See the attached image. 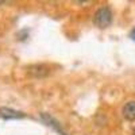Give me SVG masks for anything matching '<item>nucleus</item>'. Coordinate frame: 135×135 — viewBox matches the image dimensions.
I'll return each mask as SVG.
<instances>
[{
	"mask_svg": "<svg viewBox=\"0 0 135 135\" xmlns=\"http://www.w3.org/2000/svg\"><path fill=\"white\" fill-rule=\"evenodd\" d=\"M93 23L96 27L99 28H107L111 26L112 23V11L108 8V7H101L99 8L96 12H95V16H93Z\"/></svg>",
	"mask_w": 135,
	"mask_h": 135,
	"instance_id": "nucleus-1",
	"label": "nucleus"
},
{
	"mask_svg": "<svg viewBox=\"0 0 135 135\" xmlns=\"http://www.w3.org/2000/svg\"><path fill=\"white\" fill-rule=\"evenodd\" d=\"M131 38H132V41H135V28L131 31Z\"/></svg>",
	"mask_w": 135,
	"mask_h": 135,
	"instance_id": "nucleus-6",
	"label": "nucleus"
},
{
	"mask_svg": "<svg viewBox=\"0 0 135 135\" xmlns=\"http://www.w3.org/2000/svg\"><path fill=\"white\" fill-rule=\"evenodd\" d=\"M132 134H134V135H135V127H134V130H132Z\"/></svg>",
	"mask_w": 135,
	"mask_h": 135,
	"instance_id": "nucleus-7",
	"label": "nucleus"
},
{
	"mask_svg": "<svg viewBox=\"0 0 135 135\" xmlns=\"http://www.w3.org/2000/svg\"><path fill=\"white\" fill-rule=\"evenodd\" d=\"M122 114H123V118L128 122L135 120V100L127 101L124 104V107H123V109H122Z\"/></svg>",
	"mask_w": 135,
	"mask_h": 135,
	"instance_id": "nucleus-4",
	"label": "nucleus"
},
{
	"mask_svg": "<svg viewBox=\"0 0 135 135\" xmlns=\"http://www.w3.org/2000/svg\"><path fill=\"white\" fill-rule=\"evenodd\" d=\"M49 73H50V68L46 66V65H43V64H42V65H41V64L32 65V66L28 68V74H30L31 77L42 78V77L49 76Z\"/></svg>",
	"mask_w": 135,
	"mask_h": 135,
	"instance_id": "nucleus-3",
	"label": "nucleus"
},
{
	"mask_svg": "<svg viewBox=\"0 0 135 135\" xmlns=\"http://www.w3.org/2000/svg\"><path fill=\"white\" fill-rule=\"evenodd\" d=\"M26 118L25 112H20L14 108L8 107H0V119L3 120H14V119H23Z\"/></svg>",
	"mask_w": 135,
	"mask_h": 135,
	"instance_id": "nucleus-2",
	"label": "nucleus"
},
{
	"mask_svg": "<svg viewBox=\"0 0 135 135\" xmlns=\"http://www.w3.org/2000/svg\"><path fill=\"white\" fill-rule=\"evenodd\" d=\"M42 119H43L45 122H46V123H47V124H49L50 127H53V128H54L55 131H57L60 135H68L65 131H62V128L60 127V124H58V123L55 122L53 118H50L49 115H46V114H42Z\"/></svg>",
	"mask_w": 135,
	"mask_h": 135,
	"instance_id": "nucleus-5",
	"label": "nucleus"
}]
</instances>
